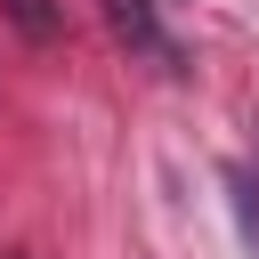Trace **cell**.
Masks as SVG:
<instances>
[{
    "label": "cell",
    "instance_id": "2",
    "mask_svg": "<svg viewBox=\"0 0 259 259\" xmlns=\"http://www.w3.org/2000/svg\"><path fill=\"white\" fill-rule=\"evenodd\" d=\"M227 194H235V227H243V251L259 259V170H227Z\"/></svg>",
    "mask_w": 259,
    "mask_h": 259
},
{
    "label": "cell",
    "instance_id": "1",
    "mask_svg": "<svg viewBox=\"0 0 259 259\" xmlns=\"http://www.w3.org/2000/svg\"><path fill=\"white\" fill-rule=\"evenodd\" d=\"M105 16H113V32H121L130 49H146L154 65H170V73H178V40L154 24V0H105Z\"/></svg>",
    "mask_w": 259,
    "mask_h": 259
},
{
    "label": "cell",
    "instance_id": "3",
    "mask_svg": "<svg viewBox=\"0 0 259 259\" xmlns=\"http://www.w3.org/2000/svg\"><path fill=\"white\" fill-rule=\"evenodd\" d=\"M8 16H16L24 40H57V8H49V0H8Z\"/></svg>",
    "mask_w": 259,
    "mask_h": 259
}]
</instances>
